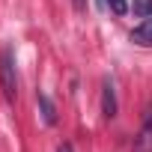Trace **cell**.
<instances>
[{"mask_svg":"<svg viewBox=\"0 0 152 152\" xmlns=\"http://www.w3.org/2000/svg\"><path fill=\"white\" fill-rule=\"evenodd\" d=\"M0 90H3V99L12 104L15 96H18V81H15V60H12V51H3L0 54Z\"/></svg>","mask_w":152,"mask_h":152,"instance_id":"6da1fadb","label":"cell"},{"mask_svg":"<svg viewBox=\"0 0 152 152\" xmlns=\"http://www.w3.org/2000/svg\"><path fill=\"white\" fill-rule=\"evenodd\" d=\"M102 116L104 119L116 116V87H113V78L102 81Z\"/></svg>","mask_w":152,"mask_h":152,"instance_id":"7a4b0ae2","label":"cell"},{"mask_svg":"<svg viewBox=\"0 0 152 152\" xmlns=\"http://www.w3.org/2000/svg\"><path fill=\"white\" fill-rule=\"evenodd\" d=\"M137 152H152V107H146L143 128L137 134Z\"/></svg>","mask_w":152,"mask_h":152,"instance_id":"3957f363","label":"cell"},{"mask_svg":"<svg viewBox=\"0 0 152 152\" xmlns=\"http://www.w3.org/2000/svg\"><path fill=\"white\" fill-rule=\"evenodd\" d=\"M131 42L140 48H152V18H143L134 30H131Z\"/></svg>","mask_w":152,"mask_h":152,"instance_id":"277c9868","label":"cell"},{"mask_svg":"<svg viewBox=\"0 0 152 152\" xmlns=\"http://www.w3.org/2000/svg\"><path fill=\"white\" fill-rule=\"evenodd\" d=\"M36 102H39V110H42V119L48 122V125H54L57 122V107H54V102L45 96V93H36Z\"/></svg>","mask_w":152,"mask_h":152,"instance_id":"5b68a950","label":"cell"},{"mask_svg":"<svg viewBox=\"0 0 152 152\" xmlns=\"http://www.w3.org/2000/svg\"><path fill=\"white\" fill-rule=\"evenodd\" d=\"M131 12L137 18H152V0H131Z\"/></svg>","mask_w":152,"mask_h":152,"instance_id":"8992f818","label":"cell"},{"mask_svg":"<svg viewBox=\"0 0 152 152\" xmlns=\"http://www.w3.org/2000/svg\"><path fill=\"white\" fill-rule=\"evenodd\" d=\"M107 6H110V12L113 15H125L131 6H128V0H107Z\"/></svg>","mask_w":152,"mask_h":152,"instance_id":"52a82bcc","label":"cell"},{"mask_svg":"<svg viewBox=\"0 0 152 152\" xmlns=\"http://www.w3.org/2000/svg\"><path fill=\"white\" fill-rule=\"evenodd\" d=\"M57 152H75V149H72V143H60V146H57Z\"/></svg>","mask_w":152,"mask_h":152,"instance_id":"ba28073f","label":"cell"},{"mask_svg":"<svg viewBox=\"0 0 152 152\" xmlns=\"http://www.w3.org/2000/svg\"><path fill=\"white\" fill-rule=\"evenodd\" d=\"M75 6H78V9H84V6H87V0H75Z\"/></svg>","mask_w":152,"mask_h":152,"instance_id":"9c48e42d","label":"cell"}]
</instances>
